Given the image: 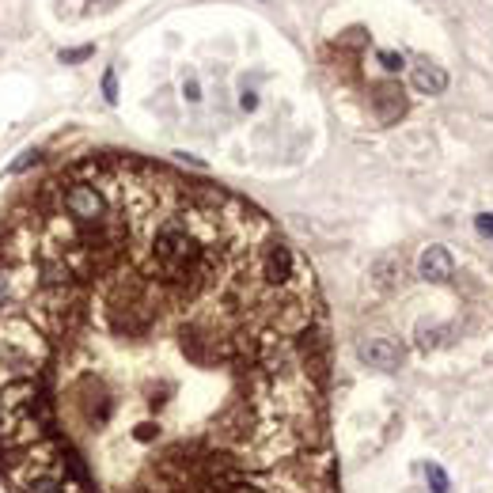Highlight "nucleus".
<instances>
[{
  "mask_svg": "<svg viewBox=\"0 0 493 493\" xmlns=\"http://www.w3.org/2000/svg\"><path fill=\"white\" fill-rule=\"evenodd\" d=\"M39 156H42L39 148H27V152H23V156H20V160H15L12 167H8V171H12V175H23V171H27V167H31V163H39Z\"/></svg>",
  "mask_w": 493,
  "mask_h": 493,
  "instance_id": "8",
  "label": "nucleus"
},
{
  "mask_svg": "<svg viewBox=\"0 0 493 493\" xmlns=\"http://www.w3.org/2000/svg\"><path fill=\"white\" fill-rule=\"evenodd\" d=\"M239 107H243L247 114H250V110L258 107V95H255V91H243V95H239Z\"/></svg>",
  "mask_w": 493,
  "mask_h": 493,
  "instance_id": "14",
  "label": "nucleus"
},
{
  "mask_svg": "<svg viewBox=\"0 0 493 493\" xmlns=\"http://www.w3.org/2000/svg\"><path fill=\"white\" fill-rule=\"evenodd\" d=\"M372 110H376V118L384 126L398 122V118L406 114V99H403V88L398 83H379L376 95H372Z\"/></svg>",
  "mask_w": 493,
  "mask_h": 493,
  "instance_id": "4",
  "label": "nucleus"
},
{
  "mask_svg": "<svg viewBox=\"0 0 493 493\" xmlns=\"http://www.w3.org/2000/svg\"><path fill=\"white\" fill-rule=\"evenodd\" d=\"M474 228H478V236L493 239V212H478V217H474Z\"/></svg>",
  "mask_w": 493,
  "mask_h": 493,
  "instance_id": "12",
  "label": "nucleus"
},
{
  "mask_svg": "<svg viewBox=\"0 0 493 493\" xmlns=\"http://www.w3.org/2000/svg\"><path fill=\"white\" fill-rule=\"evenodd\" d=\"M357 357L365 360L368 368L395 372V368H398V360H403V349H398V342H391V338H368V342H360Z\"/></svg>",
  "mask_w": 493,
  "mask_h": 493,
  "instance_id": "2",
  "label": "nucleus"
},
{
  "mask_svg": "<svg viewBox=\"0 0 493 493\" xmlns=\"http://www.w3.org/2000/svg\"><path fill=\"white\" fill-rule=\"evenodd\" d=\"M425 478H429V489H433V493H448V489H452L448 474L436 467V463H429V467H425Z\"/></svg>",
  "mask_w": 493,
  "mask_h": 493,
  "instance_id": "7",
  "label": "nucleus"
},
{
  "mask_svg": "<svg viewBox=\"0 0 493 493\" xmlns=\"http://www.w3.org/2000/svg\"><path fill=\"white\" fill-rule=\"evenodd\" d=\"M417 273L425 277V281H452L455 273V258L448 247H425L421 258H417Z\"/></svg>",
  "mask_w": 493,
  "mask_h": 493,
  "instance_id": "3",
  "label": "nucleus"
},
{
  "mask_svg": "<svg viewBox=\"0 0 493 493\" xmlns=\"http://www.w3.org/2000/svg\"><path fill=\"white\" fill-rule=\"evenodd\" d=\"M448 334H452V327H421V330H417V346H421V349H436V346H444V338H448Z\"/></svg>",
  "mask_w": 493,
  "mask_h": 493,
  "instance_id": "6",
  "label": "nucleus"
},
{
  "mask_svg": "<svg viewBox=\"0 0 493 493\" xmlns=\"http://www.w3.org/2000/svg\"><path fill=\"white\" fill-rule=\"evenodd\" d=\"M379 65H384L387 72H398L406 61H403V53H395V50H379Z\"/></svg>",
  "mask_w": 493,
  "mask_h": 493,
  "instance_id": "11",
  "label": "nucleus"
},
{
  "mask_svg": "<svg viewBox=\"0 0 493 493\" xmlns=\"http://www.w3.org/2000/svg\"><path fill=\"white\" fill-rule=\"evenodd\" d=\"M91 53H95V46H76V50H65L61 61H65V65H76V61H88Z\"/></svg>",
  "mask_w": 493,
  "mask_h": 493,
  "instance_id": "10",
  "label": "nucleus"
},
{
  "mask_svg": "<svg viewBox=\"0 0 493 493\" xmlns=\"http://www.w3.org/2000/svg\"><path fill=\"white\" fill-rule=\"evenodd\" d=\"M182 95H186V99H190V103H198V99H201V88H198V76H186V80H182Z\"/></svg>",
  "mask_w": 493,
  "mask_h": 493,
  "instance_id": "13",
  "label": "nucleus"
},
{
  "mask_svg": "<svg viewBox=\"0 0 493 493\" xmlns=\"http://www.w3.org/2000/svg\"><path fill=\"white\" fill-rule=\"evenodd\" d=\"M414 88L421 91V95H444L448 91V72L440 69V65H417L414 69Z\"/></svg>",
  "mask_w": 493,
  "mask_h": 493,
  "instance_id": "5",
  "label": "nucleus"
},
{
  "mask_svg": "<svg viewBox=\"0 0 493 493\" xmlns=\"http://www.w3.org/2000/svg\"><path fill=\"white\" fill-rule=\"evenodd\" d=\"M323 379L311 269L224 186L103 152L8 212L15 493H334Z\"/></svg>",
  "mask_w": 493,
  "mask_h": 493,
  "instance_id": "1",
  "label": "nucleus"
},
{
  "mask_svg": "<svg viewBox=\"0 0 493 493\" xmlns=\"http://www.w3.org/2000/svg\"><path fill=\"white\" fill-rule=\"evenodd\" d=\"M103 99H107V103H118V76H114V69L103 72Z\"/></svg>",
  "mask_w": 493,
  "mask_h": 493,
  "instance_id": "9",
  "label": "nucleus"
}]
</instances>
